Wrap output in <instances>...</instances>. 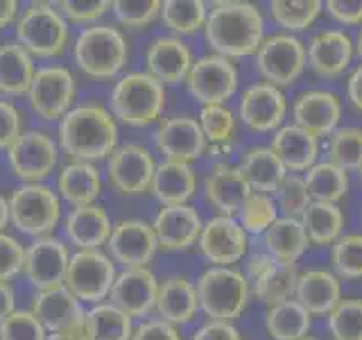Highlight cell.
<instances>
[{
	"label": "cell",
	"mask_w": 362,
	"mask_h": 340,
	"mask_svg": "<svg viewBox=\"0 0 362 340\" xmlns=\"http://www.w3.org/2000/svg\"><path fill=\"white\" fill-rule=\"evenodd\" d=\"M132 340H184L175 324H170L161 317H150V320L134 327Z\"/></svg>",
	"instance_id": "db71d44e"
},
{
	"label": "cell",
	"mask_w": 362,
	"mask_h": 340,
	"mask_svg": "<svg viewBox=\"0 0 362 340\" xmlns=\"http://www.w3.org/2000/svg\"><path fill=\"white\" fill-rule=\"evenodd\" d=\"M111 11L122 28L143 30L161 14V3L158 0H113Z\"/></svg>",
	"instance_id": "7dc6e473"
},
{
	"label": "cell",
	"mask_w": 362,
	"mask_h": 340,
	"mask_svg": "<svg viewBox=\"0 0 362 340\" xmlns=\"http://www.w3.org/2000/svg\"><path fill=\"white\" fill-rule=\"evenodd\" d=\"M77 96V79L66 66L50 64L34 73L28 89V102L41 120H62L73 109Z\"/></svg>",
	"instance_id": "9c48e42d"
},
{
	"label": "cell",
	"mask_w": 362,
	"mask_h": 340,
	"mask_svg": "<svg viewBox=\"0 0 362 340\" xmlns=\"http://www.w3.org/2000/svg\"><path fill=\"white\" fill-rule=\"evenodd\" d=\"M48 332L30 309H16L0 322V340H45Z\"/></svg>",
	"instance_id": "681fc988"
},
{
	"label": "cell",
	"mask_w": 362,
	"mask_h": 340,
	"mask_svg": "<svg viewBox=\"0 0 362 340\" xmlns=\"http://www.w3.org/2000/svg\"><path fill=\"white\" fill-rule=\"evenodd\" d=\"M326 324L333 340H362V300L342 298L326 315Z\"/></svg>",
	"instance_id": "ee69618b"
},
{
	"label": "cell",
	"mask_w": 362,
	"mask_h": 340,
	"mask_svg": "<svg viewBox=\"0 0 362 340\" xmlns=\"http://www.w3.org/2000/svg\"><path fill=\"white\" fill-rule=\"evenodd\" d=\"M45 340H86V332H84V320L75 324L68 332H57V334H48Z\"/></svg>",
	"instance_id": "6125c7cd"
},
{
	"label": "cell",
	"mask_w": 362,
	"mask_h": 340,
	"mask_svg": "<svg viewBox=\"0 0 362 340\" xmlns=\"http://www.w3.org/2000/svg\"><path fill=\"white\" fill-rule=\"evenodd\" d=\"M16 311V293L9 281H0V322Z\"/></svg>",
	"instance_id": "680465c9"
},
{
	"label": "cell",
	"mask_w": 362,
	"mask_h": 340,
	"mask_svg": "<svg viewBox=\"0 0 362 340\" xmlns=\"http://www.w3.org/2000/svg\"><path fill=\"white\" fill-rule=\"evenodd\" d=\"M59 147L71 162L95 164L118 147V125L107 107L98 102L75 105L59 120Z\"/></svg>",
	"instance_id": "7a4b0ae2"
},
{
	"label": "cell",
	"mask_w": 362,
	"mask_h": 340,
	"mask_svg": "<svg viewBox=\"0 0 362 340\" xmlns=\"http://www.w3.org/2000/svg\"><path fill=\"white\" fill-rule=\"evenodd\" d=\"M252 193V186L247 184L240 166L218 164L206 175L204 181V196L209 204L218 211V215H231L235 218L238 211L243 209L245 200Z\"/></svg>",
	"instance_id": "7402d4cb"
},
{
	"label": "cell",
	"mask_w": 362,
	"mask_h": 340,
	"mask_svg": "<svg viewBox=\"0 0 362 340\" xmlns=\"http://www.w3.org/2000/svg\"><path fill=\"white\" fill-rule=\"evenodd\" d=\"M274 202L279 213H283V218H301L303 211L313 204V198L305 181L299 175H288L286 181L281 184V188L274 193Z\"/></svg>",
	"instance_id": "c3c4849f"
},
{
	"label": "cell",
	"mask_w": 362,
	"mask_h": 340,
	"mask_svg": "<svg viewBox=\"0 0 362 340\" xmlns=\"http://www.w3.org/2000/svg\"><path fill=\"white\" fill-rule=\"evenodd\" d=\"M107 247L113 264H120L122 270L147 268L158 249V241L150 222L129 218L113 225Z\"/></svg>",
	"instance_id": "9a60e30c"
},
{
	"label": "cell",
	"mask_w": 362,
	"mask_h": 340,
	"mask_svg": "<svg viewBox=\"0 0 362 340\" xmlns=\"http://www.w3.org/2000/svg\"><path fill=\"white\" fill-rule=\"evenodd\" d=\"M313 202L337 204L349 193V173L331 162H317L303 175Z\"/></svg>",
	"instance_id": "74e56055"
},
{
	"label": "cell",
	"mask_w": 362,
	"mask_h": 340,
	"mask_svg": "<svg viewBox=\"0 0 362 340\" xmlns=\"http://www.w3.org/2000/svg\"><path fill=\"white\" fill-rule=\"evenodd\" d=\"M354 41L344 30L317 32L310 43L305 45V57H308L310 68L322 77L342 75L354 60Z\"/></svg>",
	"instance_id": "603a6c76"
},
{
	"label": "cell",
	"mask_w": 362,
	"mask_h": 340,
	"mask_svg": "<svg viewBox=\"0 0 362 340\" xmlns=\"http://www.w3.org/2000/svg\"><path fill=\"white\" fill-rule=\"evenodd\" d=\"M299 220L313 245H333L344 230V213L331 202H313Z\"/></svg>",
	"instance_id": "8d00e7d4"
},
{
	"label": "cell",
	"mask_w": 362,
	"mask_h": 340,
	"mask_svg": "<svg viewBox=\"0 0 362 340\" xmlns=\"http://www.w3.org/2000/svg\"><path fill=\"white\" fill-rule=\"evenodd\" d=\"M14 34L32 57H57L68 45L71 26L54 3H30L16 18Z\"/></svg>",
	"instance_id": "8992f818"
},
{
	"label": "cell",
	"mask_w": 362,
	"mask_h": 340,
	"mask_svg": "<svg viewBox=\"0 0 362 340\" xmlns=\"http://www.w3.org/2000/svg\"><path fill=\"white\" fill-rule=\"evenodd\" d=\"M279 218L281 215L276 209L274 196H267V193H258V191L249 193L243 209L235 215V220L240 222V227L247 234H265Z\"/></svg>",
	"instance_id": "b9f144b4"
},
{
	"label": "cell",
	"mask_w": 362,
	"mask_h": 340,
	"mask_svg": "<svg viewBox=\"0 0 362 340\" xmlns=\"http://www.w3.org/2000/svg\"><path fill=\"white\" fill-rule=\"evenodd\" d=\"M294 125L315 136H331L342 118V102L331 91H305L292 105Z\"/></svg>",
	"instance_id": "d4e9b609"
},
{
	"label": "cell",
	"mask_w": 362,
	"mask_h": 340,
	"mask_svg": "<svg viewBox=\"0 0 362 340\" xmlns=\"http://www.w3.org/2000/svg\"><path fill=\"white\" fill-rule=\"evenodd\" d=\"M156 293L158 279L150 268H127L116 275L107 300L134 320V317H143L154 309Z\"/></svg>",
	"instance_id": "d6986e66"
},
{
	"label": "cell",
	"mask_w": 362,
	"mask_h": 340,
	"mask_svg": "<svg viewBox=\"0 0 362 340\" xmlns=\"http://www.w3.org/2000/svg\"><path fill=\"white\" fill-rule=\"evenodd\" d=\"M297 279H299V270L297 266H288V264H276L265 277H260L252 281L254 298L260 300L267 306H274L281 302L294 300V293H297Z\"/></svg>",
	"instance_id": "ab89813d"
},
{
	"label": "cell",
	"mask_w": 362,
	"mask_h": 340,
	"mask_svg": "<svg viewBox=\"0 0 362 340\" xmlns=\"http://www.w3.org/2000/svg\"><path fill=\"white\" fill-rule=\"evenodd\" d=\"M265 21L260 9L245 0H220L209 9L204 34L213 48V55L226 60L256 55L263 43Z\"/></svg>",
	"instance_id": "6da1fadb"
},
{
	"label": "cell",
	"mask_w": 362,
	"mask_h": 340,
	"mask_svg": "<svg viewBox=\"0 0 362 340\" xmlns=\"http://www.w3.org/2000/svg\"><path fill=\"white\" fill-rule=\"evenodd\" d=\"M247 232L231 215H213L204 222L197 247L202 256L218 268H233L247 254Z\"/></svg>",
	"instance_id": "5bb4252c"
},
{
	"label": "cell",
	"mask_w": 362,
	"mask_h": 340,
	"mask_svg": "<svg viewBox=\"0 0 362 340\" xmlns=\"http://www.w3.org/2000/svg\"><path fill=\"white\" fill-rule=\"evenodd\" d=\"M154 309H156L161 320L175 324V327L192 322L197 311H199L195 283H192L188 277H181V275L158 281Z\"/></svg>",
	"instance_id": "484cf974"
},
{
	"label": "cell",
	"mask_w": 362,
	"mask_h": 340,
	"mask_svg": "<svg viewBox=\"0 0 362 340\" xmlns=\"http://www.w3.org/2000/svg\"><path fill=\"white\" fill-rule=\"evenodd\" d=\"M18 18V3L16 0H0V30L14 26Z\"/></svg>",
	"instance_id": "94428289"
},
{
	"label": "cell",
	"mask_w": 362,
	"mask_h": 340,
	"mask_svg": "<svg viewBox=\"0 0 362 340\" xmlns=\"http://www.w3.org/2000/svg\"><path fill=\"white\" fill-rule=\"evenodd\" d=\"M23 132L25 130L18 107L9 100H0V150H7Z\"/></svg>",
	"instance_id": "f5cc1de1"
},
{
	"label": "cell",
	"mask_w": 362,
	"mask_h": 340,
	"mask_svg": "<svg viewBox=\"0 0 362 340\" xmlns=\"http://www.w3.org/2000/svg\"><path fill=\"white\" fill-rule=\"evenodd\" d=\"M57 196L71 207H86L95 204L102 191V175L95 164L88 162H68L57 173Z\"/></svg>",
	"instance_id": "f546056e"
},
{
	"label": "cell",
	"mask_w": 362,
	"mask_h": 340,
	"mask_svg": "<svg viewBox=\"0 0 362 340\" xmlns=\"http://www.w3.org/2000/svg\"><path fill=\"white\" fill-rule=\"evenodd\" d=\"M240 170L247 184L252 186V191L267 193V196H274L288 177L286 166L281 164V159L267 145H258L247 150V154L243 157Z\"/></svg>",
	"instance_id": "1f68e13d"
},
{
	"label": "cell",
	"mask_w": 362,
	"mask_h": 340,
	"mask_svg": "<svg viewBox=\"0 0 362 340\" xmlns=\"http://www.w3.org/2000/svg\"><path fill=\"white\" fill-rule=\"evenodd\" d=\"M116 275V264L102 249H77L68 261L64 286L79 302L93 306L109 298Z\"/></svg>",
	"instance_id": "ba28073f"
},
{
	"label": "cell",
	"mask_w": 362,
	"mask_h": 340,
	"mask_svg": "<svg viewBox=\"0 0 362 340\" xmlns=\"http://www.w3.org/2000/svg\"><path fill=\"white\" fill-rule=\"evenodd\" d=\"M294 300L310 315H328L342 300V283L337 275L324 268L299 272Z\"/></svg>",
	"instance_id": "4316f807"
},
{
	"label": "cell",
	"mask_w": 362,
	"mask_h": 340,
	"mask_svg": "<svg viewBox=\"0 0 362 340\" xmlns=\"http://www.w3.org/2000/svg\"><path fill=\"white\" fill-rule=\"evenodd\" d=\"M73 60L86 77L111 79L129 60V43L124 34L109 23H95L77 34Z\"/></svg>",
	"instance_id": "3957f363"
},
{
	"label": "cell",
	"mask_w": 362,
	"mask_h": 340,
	"mask_svg": "<svg viewBox=\"0 0 362 340\" xmlns=\"http://www.w3.org/2000/svg\"><path fill=\"white\" fill-rule=\"evenodd\" d=\"M30 311L37 315V320L48 334L68 332V329H73L84 320L82 302L66 286L37 290V298H34Z\"/></svg>",
	"instance_id": "cb8c5ba5"
},
{
	"label": "cell",
	"mask_w": 362,
	"mask_h": 340,
	"mask_svg": "<svg viewBox=\"0 0 362 340\" xmlns=\"http://www.w3.org/2000/svg\"><path fill=\"white\" fill-rule=\"evenodd\" d=\"M188 94L195 98L202 107L206 105H224L238 89V68L231 60L222 55H204L186 77Z\"/></svg>",
	"instance_id": "7c38bea8"
},
{
	"label": "cell",
	"mask_w": 362,
	"mask_h": 340,
	"mask_svg": "<svg viewBox=\"0 0 362 340\" xmlns=\"http://www.w3.org/2000/svg\"><path fill=\"white\" fill-rule=\"evenodd\" d=\"M152 227L158 247L165 252H181V249L197 245L204 220L199 211L190 204H173V207L158 209Z\"/></svg>",
	"instance_id": "ffe728a7"
},
{
	"label": "cell",
	"mask_w": 362,
	"mask_h": 340,
	"mask_svg": "<svg viewBox=\"0 0 362 340\" xmlns=\"http://www.w3.org/2000/svg\"><path fill=\"white\" fill-rule=\"evenodd\" d=\"M256 64L267 84L279 89L290 86L301 77L305 64H308L305 43L288 32L267 37L256 52Z\"/></svg>",
	"instance_id": "8fae6325"
},
{
	"label": "cell",
	"mask_w": 362,
	"mask_h": 340,
	"mask_svg": "<svg viewBox=\"0 0 362 340\" xmlns=\"http://www.w3.org/2000/svg\"><path fill=\"white\" fill-rule=\"evenodd\" d=\"M263 243L267 254L276 264H288V266H297V261L305 254V249L310 245L301 220L283 218V215L263 234Z\"/></svg>",
	"instance_id": "836d02e7"
},
{
	"label": "cell",
	"mask_w": 362,
	"mask_h": 340,
	"mask_svg": "<svg viewBox=\"0 0 362 340\" xmlns=\"http://www.w3.org/2000/svg\"><path fill=\"white\" fill-rule=\"evenodd\" d=\"M354 48H356V55L360 57V62H362V28H360V32H358V39H356V43H354Z\"/></svg>",
	"instance_id": "e7e4bbea"
},
{
	"label": "cell",
	"mask_w": 362,
	"mask_h": 340,
	"mask_svg": "<svg viewBox=\"0 0 362 340\" xmlns=\"http://www.w3.org/2000/svg\"><path fill=\"white\" fill-rule=\"evenodd\" d=\"M272 150L281 159L288 173H305L317 164L320 154V143L317 136L305 132L299 125H281L272 136Z\"/></svg>",
	"instance_id": "83f0119b"
},
{
	"label": "cell",
	"mask_w": 362,
	"mask_h": 340,
	"mask_svg": "<svg viewBox=\"0 0 362 340\" xmlns=\"http://www.w3.org/2000/svg\"><path fill=\"white\" fill-rule=\"evenodd\" d=\"M165 109V86L147 73L136 71L122 75L111 89L109 111L111 116L129 125V128H145L161 118Z\"/></svg>",
	"instance_id": "277c9868"
},
{
	"label": "cell",
	"mask_w": 362,
	"mask_h": 340,
	"mask_svg": "<svg viewBox=\"0 0 362 340\" xmlns=\"http://www.w3.org/2000/svg\"><path fill=\"white\" fill-rule=\"evenodd\" d=\"M154 170L156 164L152 152L139 143L118 145L107 159L109 184L120 196H141L150 191Z\"/></svg>",
	"instance_id": "4fadbf2b"
},
{
	"label": "cell",
	"mask_w": 362,
	"mask_h": 340,
	"mask_svg": "<svg viewBox=\"0 0 362 340\" xmlns=\"http://www.w3.org/2000/svg\"><path fill=\"white\" fill-rule=\"evenodd\" d=\"M199 311L211 320L233 322L240 317L252 295L247 277L235 268H218L213 266L204 270L195 281Z\"/></svg>",
	"instance_id": "5b68a950"
},
{
	"label": "cell",
	"mask_w": 362,
	"mask_h": 340,
	"mask_svg": "<svg viewBox=\"0 0 362 340\" xmlns=\"http://www.w3.org/2000/svg\"><path fill=\"white\" fill-rule=\"evenodd\" d=\"M320 0H272L269 14L276 26L290 32L308 30L322 11Z\"/></svg>",
	"instance_id": "60d3db41"
},
{
	"label": "cell",
	"mask_w": 362,
	"mask_h": 340,
	"mask_svg": "<svg viewBox=\"0 0 362 340\" xmlns=\"http://www.w3.org/2000/svg\"><path fill=\"white\" fill-rule=\"evenodd\" d=\"M59 14L66 18V23H77V26H95L100 18L111 9L109 0H59L57 3Z\"/></svg>",
	"instance_id": "f907efd6"
},
{
	"label": "cell",
	"mask_w": 362,
	"mask_h": 340,
	"mask_svg": "<svg viewBox=\"0 0 362 340\" xmlns=\"http://www.w3.org/2000/svg\"><path fill=\"white\" fill-rule=\"evenodd\" d=\"M64 230L68 241L77 249H100L107 245L113 222L109 213L100 204H86V207H75L66 215Z\"/></svg>",
	"instance_id": "f1b7e54d"
},
{
	"label": "cell",
	"mask_w": 362,
	"mask_h": 340,
	"mask_svg": "<svg viewBox=\"0 0 362 340\" xmlns=\"http://www.w3.org/2000/svg\"><path fill=\"white\" fill-rule=\"evenodd\" d=\"M199 128L213 145H224L233 139L235 134V116L229 107L224 105H206L199 111Z\"/></svg>",
	"instance_id": "bcb514c9"
},
{
	"label": "cell",
	"mask_w": 362,
	"mask_h": 340,
	"mask_svg": "<svg viewBox=\"0 0 362 340\" xmlns=\"http://www.w3.org/2000/svg\"><path fill=\"white\" fill-rule=\"evenodd\" d=\"M346 94L351 105H354L358 111H362V64L356 68L354 73L349 75V82H346Z\"/></svg>",
	"instance_id": "91938a15"
},
{
	"label": "cell",
	"mask_w": 362,
	"mask_h": 340,
	"mask_svg": "<svg viewBox=\"0 0 362 340\" xmlns=\"http://www.w3.org/2000/svg\"><path fill=\"white\" fill-rule=\"evenodd\" d=\"M68 261H71V252L64 241L57 236H41L25 247L23 272L37 290L64 286Z\"/></svg>",
	"instance_id": "2e32d148"
},
{
	"label": "cell",
	"mask_w": 362,
	"mask_h": 340,
	"mask_svg": "<svg viewBox=\"0 0 362 340\" xmlns=\"http://www.w3.org/2000/svg\"><path fill=\"white\" fill-rule=\"evenodd\" d=\"M328 162L342 170L362 166V128H337L328 136Z\"/></svg>",
	"instance_id": "7bdbcfd3"
},
{
	"label": "cell",
	"mask_w": 362,
	"mask_h": 340,
	"mask_svg": "<svg viewBox=\"0 0 362 340\" xmlns=\"http://www.w3.org/2000/svg\"><path fill=\"white\" fill-rule=\"evenodd\" d=\"M7 162L23 184H41L50 177L59 162V143L50 134L25 130L7 147Z\"/></svg>",
	"instance_id": "30bf717a"
},
{
	"label": "cell",
	"mask_w": 362,
	"mask_h": 340,
	"mask_svg": "<svg viewBox=\"0 0 362 340\" xmlns=\"http://www.w3.org/2000/svg\"><path fill=\"white\" fill-rule=\"evenodd\" d=\"M9 202L5 196H0V234H5L7 225H9Z\"/></svg>",
	"instance_id": "be15d7a7"
},
{
	"label": "cell",
	"mask_w": 362,
	"mask_h": 340,
	"mask_svg": "<svg viewBox=\"0 0 362 340\" xmlns=\"http://www.w3.org/2000/svg\"><path fill=\"white\" fill-rule=\"evenodd\" d=\"M190 340H243L240 332L233 322H222V320H209L204 322Z\"/></svg>",
	"instance_id": "9f6ffc18"
},
{
	"label": "cell",
	"mask_w": 362,
	"mask_h": 340,
	"mask_svg": "<svg viewBox=\"0 0 362 340\" xmlns=\"http://www.w3.org/2000/svg\"><path fill=\"white\" fill-rule=\"evenodd\" d=\"M301 340H317V338H313V336H305V338H301Z\"/></svg>",
	"instance_id": "003e7915"
},
{
	"label": "cell",
	"mask_w": 362,
	"mask_h": 340,
	"mask_svg": "<svg viewBox=\"0 0 362 340\" xmlns=\"http://www.w3.org/2000/svg\"><path fill=\"white\" fill-rule=\"evenodd\" d=\"M152 196L161 202V207L173 204H188L197 191V173L190 164L181 162H161L156 164L152 177Z\"/></svg>",
	"instance_id": "4dcf8cb0"
},
{
	"label": "cell",
	"mask_w": 362,
	"mask_h": 340,
	"mask_svg": "<svg viewBox=\"0 0 362 340\" xmlns=\"http://www.w3.org/2000/svg\"><path fill=\"white\" fill-rule=\"evenodd\" d=\"M276 266V261L272 259L269 254H252L247 259V264H245V277L247 281L252 283L260 277H265L267 272Z\"/></svg>",
	"instance_id": "6f0895ef"
},
{
	"label": "cell",
	"mask_w": 362,
	"mask_h": 340,
	"mask_svg": "<svg viewBox=\"0 0 362 340\" xmlns=\"http://www.w3.org/2000/svg\"><path fill=\"white\" fill-rule=\"evenodd\" d=\"M286 111H288V102L283 91L267 82L247 86L240 96V107H238L240 120L249 130L258 134L276 132L283 118H286Z\"/></svg>",
	"instance_id": "ac0fdd59"
},
{
	"label": "cell",
	"mask_w": 362,
	"mask_h": 340,
	"mask_svg": "<svg viewBox=\"0 0 362 340\" xmlns=\"http://www.w3.org/2000/svg\"><path fill=\"white\" fill-rule=\"evenodd\" d=\"M358 177H360V181H362V166L358 168Z\"/></svg>",
	"instance_id": "03108f58"
},
{
	"label": "cell",
	"mask_w": 362,
	"mask_h": 340,
	"mask_svg": "<svg viewBox=\"0 0 362 340\" xmlns=\"http://www.w3.org/2000/svg\"><path fill=\"white\" fill-rule=\"evenodd\" d=\"M25 266V247L14 236L0 234V281L18 277Z\"/></svg>",
	"instance_id": "816d5d0a"
},
{
	"label": "cell",
	"mask_w": 362,
	"mask_h": 340,
	"mask_svg": "<svg viewBox=\"0 0 362 340\" xmlns=\"http://www.w3.org/2000/svg\"><path fill=\"white\" fill-rule=\"evenodd\" d=\"M154 143L158 152H163L168 162L192 164L206 152L209 141L204 136L197 118L190 116H173L158 123L154 132Z\"/></svg>",
	"instance_id": "e0dca14e"
},
{
	"label": "cell",
	"mask_w": 362,
	"mask_h": 340,
	"mask_svg": "<svg viewBox=\"0 0 362 340\" xmlns=\"http://www.w3.org/2000/svg\"><path fill=\"white\" fill-rule=\"evenodd\" d=\"M331 264L337 277H362V234H344L331 245Z\"/></svg>",
	"instance_id": "f6af8a7d"
},
{
	"label": "cell",
	"mask_w": 362,
	"mask_h": 340,
	"mask_svg": "<svg viewBox=\"0 0 362 340\" xmlns=\"http://www.w3.org/2000/svg\"><path fill=\"white\" fill-rule=\"evenodd\" d=\"M84 332L86 340H132L134 324L127 313L109 302H100L84 311Z\"/></svg>",
	"instance_id": "e575fe53"
},
{
	"label": "cell",
	"mask_w": 362,
	"mask_h": 340,
	"mask_svg": "<svg viewBox=\"0 0 362 340\" xmlns=\"http://www.w3.org/2000/svg\"><path fill=\"white\" fill-rule=\"evenodd\" d=\"M313 315L297 300H288L267 309L265 329L274 340H301L310 334Z\"/></svg>",
	"instance_id": "d590c367"
},
{
	"label": "cell",
	"mask_w": 362,
	"mask_h": 340,
	"mask_svg": "<svg viewBox=\"0 0 362 340\" xmlns=\"http://www.w3.org/2000/svg\"><path fill=\"white\" fill-rule=\"evenodd\" d=\"M9 220L18 232L32 238L52 236V230L62 220V200L48 184H21L11 191Z\"/></svg>",
	"instance_id": "52a82bcc"
},
{
	"label": "cell",
	"mask_w": 362,
	"mask_h": 340,
	"mask_svg": "<svg viewBox=\"0 0 362 340\" xmlns=\"http://www.w3.org/2000/svg\"><path fill=\"white\" fill-rule=\"evenodd\" d=\"M326 9L342 26H362V0H328Z\"/></svg>",
	"instance_id": "11a10c76"
},
{
	"label": "cell",
	"mask_w": 362,
	"mask_h": 340,
	"mask_svg": "<svg viewBox=\"0 0 362 340\" xmlns=\"http://www.w3.org/2000/svg\"><path fill=\"white\" fill-rule=\"evenodd\" d=\"M145 66L156 82L179 84L186 82L192 68L190 48L179 37H156L145 52Z\"/></svg>",
	"instance_id": "44dd1931"
},
{
	"label": "cell",
	"mask_w": 362,
	"mask_h": 340,
	"mask_svg": "<svg viewBox=\"0 0 362 340\" xmlns=\"http://www.w3.org/2000/svg\"><path fill=\"white\" fill-rule=\"evenodd\" d=\"M161 21L173 34H195L209 18V5L204 0H165L161 3Z\"/></svg>",
	"instance_id": "f35d334b"
},
{
	"label": "cell",
	"mask_w": 362,
	"mask_h": 340,
	"mask_svg": "<svg viewBox=\"0 0 362 340\" xmlns=\"http://www.w3.org/2000/svg\"><path fill=\"white\" fill-rule=\"evenodd\" d=\"M37 73L34 57L16 41L0 43V94L3 96H28V89Z\"/></svg>",
	"instance_id": "d6a6232c"
}]
</instances>
